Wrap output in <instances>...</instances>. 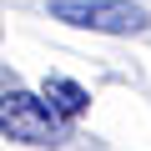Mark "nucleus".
I'll return each instance as SVG.
<instances>
[{
    "label": "nucleus",
    "instance_id": "nucleus-2",
    "mask_svg": "<svg viewBox=\"0 0 151 151\" xmlns=\"http://www.w3.org/2000/svg\"><path fill=\"white\" fill-rule=\"evenodd\" d=\"M0 136H5V141H20V146H60L65 141V121L35 91L10 86L5 96H0Z\"/></svg>",
    "mask_w": 151,
    "mask_h": 151
},
{
    "label": "nucleus",
    "instance_id": "nucleus-1",
    "mask_svg": "<svg viewBox=\"0 0 151 151\" xmlns=\"http://www.w3.org/2000/svg\"><path fill=\"white\" fill-rule=\"evenodd\" d=\"M50 20L96 30V35H141L151 30V10L136 0H50Z\"/></svg>",
    "mask_w": 151,
    "mask_h": 151
},
{
    "label": "nucleus",
    "instance_id": "nucleus-3",
    "mask_svg": "<svg viewBox=\"0 0 151 151\" xmlns=\"http://www.w3.org/2000/svg\"><path fill=\"white\" fill-rule=\"evenodd\" d=\"M40 101L60 116V121H76V116H86L91 106V91L81 81H70V76H45V86H40Z\"/></svg>",
    "mask_w": 151,
    "mask_h": 151
}]
</instances>
